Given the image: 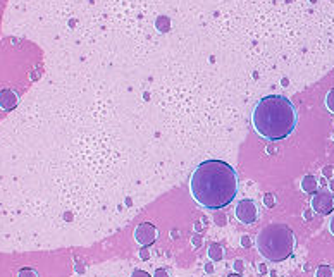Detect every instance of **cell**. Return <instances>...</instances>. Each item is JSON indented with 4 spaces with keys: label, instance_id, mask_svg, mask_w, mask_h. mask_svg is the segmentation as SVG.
Returning <instances> with one entry per match:
<instances>
[{
    "label": "cell",
    "instance_id": "cell-1",
    "mask_svg": "<svg viewBox=\"0 0 334 277\" xmlns=\"http://www.w3.org/2000/svg\"><path fill=\"white\" fill-rule=\"evenodd\" d=\"M190 193L198 205L209 210L227 207L238 194L236 171L224 160H205L191 174Z\"/></svg>",
    "mask_w": 334,
    "mask_h": 277
},
{
    "label": "cell",
    "instance_id": "cell-2",
    "mask_svg": "<svg viewBox=\"0 0 334 277\" xmlns=\"http://www.w3.org/2000/svg\"><path fill=\"white\" fill-rule=\"evenodd\" d=\"M298 122L295 105L283 95H267L257 102L251 112V126L258 136L279 141L295 131Z\"/></svg>",
    "mask_w": 334,
    "mask_h": 277
},
{
    "label": "cell",
    "instance_id": "cell-3",
    "mask_svg": "<svg viewBox=\"0 0 334 277\" xmlns=\"http://www.w3.org/2000/svg\"><path fill=\"white\" fill-rule=\"evenodd\" d=\"M255 245L264 258L271 262H283L293 255L295 234L286 224H271L258 233Z\"/></svg>",
    "mask_w": 334,
    "mask_h": 277
},
{
    "label": "cell",
    "instance_id": "cell-4",
    "mask_svg": "<svg viewBox=\"0 0 334 277\" xmlns=\"http://www.w3.org/2000/svg\"><path fill=\"white\" fill-rule=\"evenodd\" d=\"M258 210L257 205H255L253 200L250 198H245V200H239V203L236 205V219L243 224H253L257 220Z\"/></svg>",
    "mask_w": 334,
    "mask_h": 277
},
{
    "label": "cell",
    "instance_id": "cell-5",
    "mask_svg": "<svg viewBox=\"0 0 334 277\" xmlns=\"http://www.w3.org/2000/svg\"><path fill=\"white\" fill-rule=\"evenodd\" d=\"M157 236H159V231H157V227L150 222H141L140 226L134 229V239H136V243L141 246L153 245Z\"/></svg>",
    "mask_w": 334,
    "mask_h": 277
},
{
    "label": "cell",
    "instance_id": "cell-6",
    "mask_svg": "<svg viewBox=\"0 0 334 277\" xmlns=\"http://www.w3.org/2000/svg\"><path fill=\"white\" fill-rule=\"evenodd\" d=\"M312 208H314V212L321 213V215H328V213H331L333 208H334L333 196L326 191L315 193V196L312 198Z\"/></svg>",
    "mask_w": 334,
    "mask_h": 277
},
{
    "label": "cell",
    "instance_id": "cell-7",
    "mask_svg": "<svg viewBox=\"0 0 334 277\" xmlns=\"http://www.w3.org/2000/svg\"><path fill=\"white\" fill-rule=\"evenodd\" d=\"M17 102H19V96H17L16 92H12V90H2L0 92V108L12 110L17 105Z\"/></svg>",
    "mask_w": 334,
    "mask_h": 277
},
{
    "label": "cell",
    "instance_id": "cell-8",
    "mask_svg": "<svg viewBox=\"0 0 334 277\" xmlns=\"http://www.w3.org/2000/svg\"><path fill=\"white\" fill-rule=\"evenodd\" d=\"M317 188H319L317 179H315L314 176H305V178L302 179V189L305 193H315Z\"/></svg>",
    "mask_w": 334,
    "mask_h": 277
},
{
    "label": "cell",
    "instance_id": "cell-9",
    "mask_svg": "<svg viewBox=\"0 0 334 277\" xmlns=\"http://www.w3.org/2000/svg\"><path fill=\"white\" fill-rule=\"evenodd\" d=\"M209 257L212 258L214 262H219L223 260V248L219 245H212L209 248Z\"/></svg>",
    "mask_w": 334,
    "mask_h": 277
},
{
    "label": "cell",
    "instance_id": "cell-10",
    "mask_svg": "<svg viewBox=\"0 0 334 277\" xmlns=\"http://www.w3.org/2000/svg\"><path fill=\"white\" fill-rule=\"evenodd\" d=\"M315 277H334V272L329 265H321L315 272Z\"/></svg>",
    "mask_w": 334,
    "mask_h": 277
},
{
    "label": "cell",
    "instance_id": "cell-11",
    "mask_svg": "<svg viewBox=\"0 0 334 277\" xmlns=\"http://www.w3.org/2000/svg\"><path fill=\"white\" fill-rule=\"evenodd\" d=\"M326 107H328V110L334 114V88H331L328 92V95H326V100H324Z\"/></svg>",
    "mask_w": 334,
    "mask_h": 277
},
{
    "label": "cell",
    "instance_id": "cell-12",
    "mask_svg": "<svg viewBox=\"0 0 334 277\" xmlns=\"http://www.w3.org/2000/svg\"><path fill=\"white\" fill-rule=\"evenodd\" d=\"M17 277H38V272H36L33 267H24L17 272Z\"/></svg>",
    "mask_w": 334,
    "mask_h": 277
},
{
    "label": "cell",
    "instance_id": "cell-13",
    "mask_svg": "<svg viewBox=\"0 0 334 277\" xmlns=\"http://www.w3.org/2000/svg\"><path fill=\"white\" fill-rule=\"evenodd\" d=\"M129 277H150V274H148V272H145V271H140V269H136V271H134Z\"/></svg>",
    "mask_w": 334,
    "mask_h": 277
},
{
    "label": "cell",
    "instance_id": "cell-14",
    "mask_svg": "<svg viewBox=\"0 0 334 277\" xmlns=\"http://www.w3.org/2000/svg\"><path fill=\"white\" fill-rule=\"evenodd\" d=\"M153 277H169V274H167L166 269H157L155 274H153Z\"/></svg>",
    "mask_w": 334,
    "mask_h": 277
},
{
    "label": "cell",
    "instance_id": "cell-15",
    "mask_svg": "<svg viewBox=\"0 0 334 277\" xmlns=\"http://www.w3.org/2000/svg\"><path fill=\"white\" fill-rule=\"evenodd\" d=\"M329 231L334 234V215L331 217V222H329Z\"/></svg>",
    "mask_w": 334,
    "mask_h": 277
},
{
    "label": "cell",
    "instance_id": "cell-16",
    "mask_svg": "<svg viewBox=\"0 0 334 277\" xmlns=\"http://www.w3.org/2000/svg\"><path fill=\"white\" fill-rule=\"evenodd\" d=\"M226 277H241L239 274H229V276H226Z\"/></svg>",
    "mask_w": 334,
    "mask_h": 277
}]
</instances>
